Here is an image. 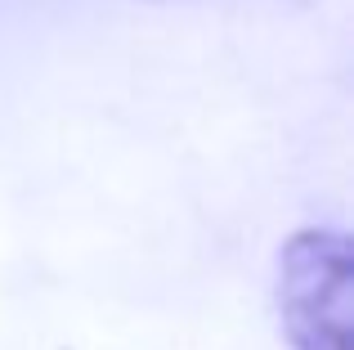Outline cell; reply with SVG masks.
<instances>
[{"label":"cell","mask_w":354,"mask_h":350,"mask_svg":"<svg viewBox=\"0 0 354 350\" xmlns=\"http://www.w3.org/2000/svg\"><path fill=\"white\" fill-rule=\"evenodd\" d=\"M278 319L292 350H354V252L341 229H296L278 252Z\"/></svg>","instance_id":"cell-1"}]
</instances>
